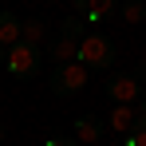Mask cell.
I'll use <instances>...</instances> for the list:
<instances>
[{"label": "cell", "mask_w": 146, "mask_h": 146, "mask_svg": "<svg viewBox=\"0 0 146 146\" xmlns=\"http://www.w3.org/2000/svg\"><path fill=\"white\" fill-rule=\"evenodd\" d=\"M75 59L87 71H107L115 63V40L103 32H83V40L75 44Z\"/></svg>", "instance_id": "cell-1"}, {"label": "cell", "mask_w": 146, "mask_h": 146, "mask_svg": "<svg viewBox=\"0 0 146 146\" xmlns=\"http://www.w3.org/2000/svg\"><path fill=\"white\" fill-rule=\"evenodd\" d=\"M40 63H44V55H40V48L36 44H12L8 48V59H4V67H8V75L12 79H32V75H40Z\"/></svg>", "instance_id": "cell-2"}, {"label": "cell", "mask_w": 146, "mask_h": 146, "mask_svg": "<svg viewBox=\"0 0 146 146\" xmlns=\"http://www.w3.org/2000/svg\"><path fill=\"white\" fill-rule=\"evenodd\" d=\"M87 75H91V71H87L79 59H71V63H59V67L48 75V83H51L55 95H75V91L87 87Z\"/></svg>", "instance_id": "cell-3"}, {"label": "cell", "mask_w": 146, "mask_h": 146, "mask_svg": "<svg viewBox=\"0 0 146 146\" xmlns=\"http://www.w3.org/2000/svg\"><path fill=\"white\" fill-rule=\"evenodd\" d=\"M103 91H107V99H115L119 107H134V103L142 99V83H138L134 75L126 71V75H111Z\"/></svg>", "instance_id": "cell-4"}, {"label": "cell", "mask_w": 146, "mask_h": 146, "mask_svg": "<svg viewBox=\"0 0 146 146\" xmlns=\"http://www.w3.org/2000/svg\"><path fill=\"white\" fill-rule=\"evenodd\" d=\"M75 12H83L87 24H99V20H111L119 12V0H75Z\"/></svg>", "instance_id": "cell-5"}, {"label": "cell", "mask_w": 146, "mask_h": 146, "mask_svg": "<svg viewBox=\"0 0 146 146\" xmlns=\"http://www.w3.org/2000/svg\"><path fill=\"white\" fill-rule=\"evenodd\" d=\"M75 44H79V40L63 36V32H59L55 40H48V55L55 59V67H59V63H71V59H75Z\"/></svg>", "instance_id": "cell-6"}, {"label": "cell", "mask_w": 146, "mask_h": 146, "mask_svg": "<svg viewBox=\"0 0 146 146\" xmlns=\"http://www.w3.org/2000/svg\"><path fill=\"white\" fill-rule=\"evenodd\" d=\"M20 28H24V20L16 12H0V48L20 44Z\"/></svg>", "instance_id": "cell-7"}, {"label": "cell", "mask_w": 146, "mask_h": 146, "mask_svg": "<svg viewBox=\"0 0 146 146\" xmlns=\"http://www.w3.org/2000/svg\"><path fill=\"white\" fill-rule=\"evenodd\" d=\"M75 142H103V122L95 115H79L75 122Z\"/></svg>", "instance_id": "cell-8"}, {"label": "cell", "mask_w": 146, "mask_h": 146, "mask_svg": "<svg viewBox=\"0 0 146 146\" xmlns=\"http://www.w3.org/2000/svg\"><path fill=\"white\" fill-rule=\"evenodd\" d=\"M20 40L24 44H44L48 40V20H40V16H32V20H24V28H20Z\"/></svg>", "instance_id": "cell-9"}, {"label": "cell", "mask_w": 146, "mask_h": 146, "mask_svg": "<svg viewBox=\"0 0 146 146\" xmlns=\"http://www.w3.org/2000/svg\"><path fill=\"white\" fill-rule=\"evenodd\" d=\"M134 119H138V115H134V107H115V111H111V119H107V126H111L115 134H126V130L134 126Z\"/></svg>", "instance_id": "cell-10"}, {"label": "cell", "mask_w": 146, "mask_h": 146, "mask_svg": "<svg viewBox=\"0 0 146 146\" xmlns=\"http://www.w3.org/2000/svg\"><path fill=\"white\" fill-rule=\"evenodd\" d=\"M115 16H122L126 24H138V20H146V4H142V0H126Z\"/></svg>", "instance_id": "cell-11"}, {"label": "cell", "mask_w": 146, "mask_h": 146, "mask_svg": "<svg viewBox=\"0 0 146 146\" xmlns=\"http://www.w3.org/2000/svg\"><path fill=\"white\" fill-rule=\"evenodd\" d=\"M122 142H126V146H146V115L134 119V126L122 134Z\"/></svg>", "instance_id": "cell-12"}, {"label": "cell", "mask_w": 146, "mask_h": 146, "mask_svg": "<svg viewBox=\"0 0 146 146\" xmlns=\"http://www.w3.org/2000/svg\"><path fill=\"white\" fill-rule=\"evenodd\" d=\"M83 28H87V20H79V16H67V20H63V36H71V40H83Z\"/></svg>", "instance_id": "cell-13"}, {"label": "cell", "mask_w": 146, "mask_h": 146, "mask_svg": "<svg viewBox=\"0 0 146 146\" xmlns=\"http://www.w3.org/2000/svg\"><path fill=\"white\" fill-rule=\"evenodd\" d=\"M44 146H79V142H75V138H63V134H48Z\"/></svg>", "instance_id": "cell-14"}, {"label": "cell", "mask_w": 146, "mask_h": 146, "mask_svg": "<svg viewBox=\"0 0 146 146\" xmlns=\"http://www.w3.org/2000/svg\"><path fill=\"white\" fill-rule=\"evenodd\" d=\"M130 75H134V79H138V83H142V87H146V63H138V67H134V71H130Z\"/></svg>", "instance_id": "cell-15"}, {"label": "cell", "mask_w": 146, "mask_h": 146, "mask_svg": "<svg viewBox=\"0 0 146 146\" xmlns=\"http://www.w3.org/2000/svg\"><path fill=\"white\" fill-rule=\"evenodd\" d=\"M138 111L146 115V87H142V99H138Z\"/></svg>", "instance_id": "cell-16"}, {"label": "cell", "mask_w": 146, "mask_h": 146, "mask_svg": "<svg viewBox=\"0 0 146 146\" xmlns=\"http://www.w3.org/2000/svg\"><path fill=\"white\" fill-rule=\"evenodd\" d=\"M4 59H8V48H0V67H4Z\"/></svg>", "instance_id": "cell-17"}, {"label": "cell", "mask_w": 146, "mask_h": 146, "mask_svg": "<svg viewBox=\"0 0 146 146\" xmlns=\"http://www.w3.org/2000/svg\"><path fill=\"white\" fill-rule=\"evenodd\" d=\"M4 134H8V130H4V122H0V142H4Z\"/></svg>", "instance_id": "cell-18"}, {"label": "cell", "mask_w": 146, "mask_h": 146, "mask_svg": "<svg viewBox=\"0 0 146 146\" xmlns=\"http://www.w3.org/2000/svg\"><path fill=\"white\" fill-rule=\"evenodd\" d=\"M48 4H55V0H48Z\"/></svg>", "instance_id": "cell-19"}, {"label": "cell", "mask_w": 146, "mask_h": 146, "mask_svg": "<svg viewBox=\"0 0 146 146\" xmlns=\"http://www.w3.org/2000/svg\"><path fill=\"white\" fill-rule=\"evenodd\" d=\"M0 99H4V95H0Z\"/></svg>", "instance_id": "cell-20"}]
</instances>
